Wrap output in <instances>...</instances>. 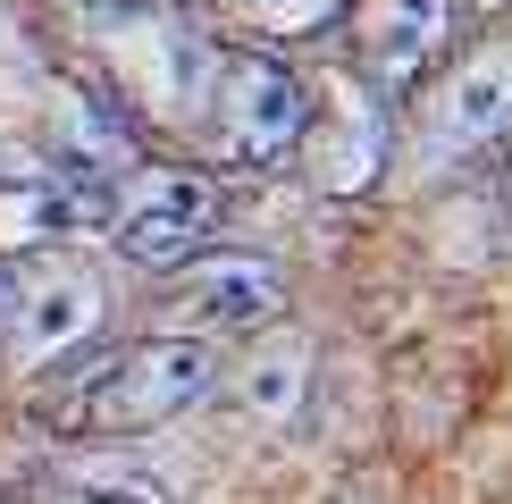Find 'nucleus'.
Wrapping results in <instances>:
<instances>
[{"instance_id": "1a4fd4ad", "label": "nucleus", "mask_w": 512, "mask_h": 504, "mask_svg": "<svg viewBox=\"0 0 512 504\" xmlns=\"http://www.w3.org/2000/svg\"><path fill=\"white\" fill-rule=\"evenodd\" d=\"M93 219L101 210L76 194V177H59V168H26V177L0 168V252H42Z\"/></svg>"}, {"instance_id": "423d86ee", "label": "nucleus", "mask_w": 512, "mask_h": 504, "mask_svg": "<svg viewBox=\"0 0 512 504\" xmlns=\"http://www.w3.org/2000/svg\"><path fill=\"white\" fill-rule=\"evenodd\" d=\"M512 135V51H471L420 93V143L429 160H479Z\"/></svg>"}, {"instance_id": "f257e3e1", "label": "nucleus", "mask_w": 512, "mask_h": 504, "mask_svg": "<svg viewBox=\"0 0 512 504\" xmlns=\"http://www.w3.org/2000/svg\"><path fill=\"white\" fill-rule=\"evenodd\" d=\"M93 51L110 59L126 110H194V101H210V84H219V34L185 26L177 9H93Z\"/></svg>"}, {"instance_id": "9b49d317", "label": "nucleus", "mask_w": 512, "mask_h": 504, "mask_svg": "<svg viewBox=\"0 0 512 504\" xmlns=\"http://www.w3.org/2000/svg\"><path fill=\"white\" fill-rule=\"evenodd\" d=\"M303 160H311V177L328 185V194H361V185L378 177V160H387V118L378 110H336L328 126H311V143H303Z\"/></svg>"}, {"instance_id": "39448f33", "label": "nucleus", "mask_w": 512, "mask_h": 504, "mask_svg": "<svg viewBox=\"0 0 512 504\" xmlns=\"http://www.w3.org/2000/svg\"><path fill=\"white\" fill-rule=\"evenodd\" d=\"M101 320H110V294H101V278L84 261H34L26 269V286H17V311H9V362L17 370H59V362H76L84 345L101 336Z\"/></svg>"}, {"instance_id": "4468645a", "label": "nucleus", "mask_w": 512, "mask_h": 504, "mask_svg": "<svg viewBox=\"0 0 512 504\" xmlns=\"http://www.w3.org/2000/svg\"><path fill=\"white\" fill-rule=\"evenodd\" d=\"M471 9H512V0H471Z\"/></svg>"}, {"instance_id": "20e7f679", "label": "nucleus", "mask_w": 512, "mask_h": 504, "mask_svg": "<svg viewBox=\"0 0 512 504\" xmlns=\"http://www.w3.org/2000/svg\"><path fill=\"white\" fill-rule=\"evenodd\" d=\"M219 227V185L202 168H135L110 210V236L135 269H185Z\"/></svg>"}, {"instance_id": "f8f14e48", "label": "nucleus", "mask_w": 512, "mask_h": 504, "mask_svg": "<svg viewBox=\"0 0 512 504\" xmlns=\"http://www.w3.org/2000/svg\"><path fill=\"white\" fill-rule=\"evenodd\" d=\"M51 504H177V488L152 471V462H126V454H84L51 479Z\"/></svg>"}, {"instance_id": "ddd939ff", "label": "nucleus", "mask_w": 512, "mask_h": 504, "mask_svg": "<svg viewBox=\"0 0 512 504\" xmlns=\"http://www.w3.org/2000/svg\"><path fill=\"white\" fill-rule=\"evenodd\" d=\"M210 26L252 34V42H294V34H328L345 17V0H202Z\"/></svg>"}, {"instance_id": "0eeeda50", "label": "nucleus", "mask_w": 512, "mask_h": 504, "mask_svg": "<svg viewBox=\"0 0 512 504\" xmlns=\"http://www.w3.org/2000/svg\"><path fill=\"white\" fill-rule=\"evenodd\" d=\"M353 34H361V68H370V84L412 93V84L454 51V0H361Z\"/></svg>"}, {"instance_id": "6e6552de", "label": "nucleus", "mask_w": 512, "mask_h": 504, "mask_svg": "<svg viewBox=\"0 0 512 504\" xmlns=\"http://www.w3.org/2000/svg\"><path fill=\"white\" fill-rule=\"evenodd\" d=\"M177 311H185L194 328H269L277 311H286V278H277V261L219 252V261H202L194 278H185Z\"/></svg>"}, {"instance_id": "7ed1b4c3", "label": "nucleus", "mask_w": 512, "mask_h": 504, "mask_svg": "<svg viewBox=\"0 0 512 504\" xmlns=\"http://www.w3.org/2000/svg\"><path fill=\"white\" fill-rule=\"evenodd\" d=\"M210 387H219V353L202 336H143L135 353H118L93 378V395L76 404V420L84 429H152V420L194 412Z\"/></svg>"}, {"instance_id": "f03ea898", "label": "nucleus", "mask_w": 512, "mask_h": 504, "mask_svg": "<svg viewBox=\"0 0 512 504\" xmlns=\"http://www.w3.org/2000/svg\"><path fill=\"white\" fill-rule=\"evenodd\" d=\"M210 143H219V160H236V168H277V160H294L311 143V93H303V76L294 68H277L269 51H236V59H219V84H210Z\"/></svg>"}, {"instance_id": "9d476101", "label": "nucleus", "mask_w": 512, "mask_h": 504, "mask_svg": "<svg viewBox=\"0 0 512 504\" xmlns=\"http://www.w3.org/2000/svg\"><path fill=\"white\" fill-rule=\"evenodd\" d=\"M303 404H311V345H303V336H269V345H252L236 362V412L261 437L294 429Z\"/></svg>"}]
</instances>
